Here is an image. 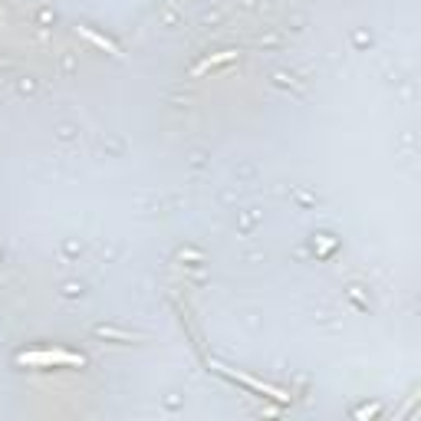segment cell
<instances>
[{"mask_svg":"<svg viewBox=\"0 0 421 421\" xmlns=\"http://www.w3.org/2000/svg\"><path fill=\"white\" fill-rule=\"evenodd\" d=\"M214 368H221L224 375H231V379H237V382H244L247 389H254V392H260V395H270V398H277V402H290V395H286V392H280V389H273V385H267V382L254 379V375H244V372H234V368H224L221 362H214Z\"/></svg>","mask_w":421,"mask_h":421,"instance_id":"7a4b0ae2","label":"cell"},{"mask_svg":"<svg viewBox=\"0 0 421 421\" xmlns=\"http://www.w3.org/2000/svg\"><path fill=\"white\" fill-rule=\"evenodd\" d=\"M375 411H379V405H368V408H359L355 415H359V418H368V415H375Z\"/></svg>","mask_w":421,"mask_h":421,"instance_id":"5b68a950","label":"cell"},{"mask_svg":"<svg viewBox=\"0 0 421 421\" xmlns=\"http://www.w3.org/2000/svg\"><path fill=\"white\" fill-rule=\"evenodd\" d=\"M231 59H237V50H224V53H214V56H207L204 63H198L194 66V76H204L207 69H214V66H221V63H231Z\"/></svg>","mask_w":421,"mask_h":421,"instance_id":"3957f363","label":"cell"},{"mask_svg":"<svg viewBox=\"0 0 421 421\" xmlns=\"http://www.w3.org/2000/svg\"><path fill=\"white\" fill-rule=\"evenodd\" d=\"M79 37H86V40H89V43H95V46H99V50H106V53H112V56H122V53H119V46H115V43H112V40H106V37H99L95 30H89V27H79Z\"/></svg>","mask_w":421,"mask_h":421,"instance_id":"277c9868","label":"cell"},{"mask_svg":"<svg viewBox=\"0 0 421 421\" xmlns=\"http://www.w3.org/2000/svg\"><path fill=\"white\" fill-rule=\"evenodd\" d=\"M20 366H82V355L76 353H66V349H53V353H20L17 355Z\"/></svg>","mask_w":421,"mask_h":421,"instance_id":"6da1fadb","label":"cell"}]
</instances>
